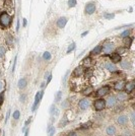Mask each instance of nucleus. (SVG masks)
Listing matches in <instances>:
<instances>
[{"label":"nucleus","mask_w":135,"mask_h":136,"mask_svg":"<svg viewBox=\"0 0 135 136\" xmlns=\"http://www.w3.org/2000/svg\"><path fill=\"white\" fill-rule=\"evenodd\" d=\"M26 85H27V79H26V78L19 79V81H18V87H19V88H24Z\"/></svg>","instance_id":"obj_18"},{"label":"nucleus","mask_w":135,"mask_h":136,"mask_svg":"<svg viewBox=\"0 0 135 136\" xmlns=\"http://www.w3.org/2000/svg\"><path fill=\"white\" fill-rule=\"evenodd\" d=\"M111 60H112V62L117 63V62H120V61H121V57H120L119 54L115 53V54H113V55L111 56Z\"/></svg>","instance_id":"obj_13"},{"label":"nucleus","mask_w":135,"mask_h":136,"mask_svg":"<svg viewBox=\"0 0 135 136\" xmlns=\"http://www.w3.org/2000/svg\"><path fill=\"white\" fill-rule=\"evenodd\" d=\"M91 91H92V87H88V88H86L85 91H83V94L85 95H89Z\"/></svg>","instance_id":"obj_30"},{"label":"nucleus","mask_w":135,"mask_h":136,"mask_svg":"<svg viewBox=\"0 0 135 136\" xmlns=\"http://www.w3.org/2000/svg\"><path fill=\"white\" fill-rule=\"evenodd\" d=\"M27 26V19H23V27Z\"/></svg>","instance_id":"obj_40"},{"label":"nucleus","mask_w":135,"mask_h":136,"mask_svg":"<svg viewBox=\"0 0 135 136\" xmlns=\"http://www.w3.org/2000/svg\"><path fill=\"white\" fill-rule=\"evenodd\" d=\"M105 53H107V54H109V53H111V52L114 51V49H115V46H114V44H112V43H107V44H105L104 45V47L102 48Z\"/></svg>","instance_id":"obj_5"},{"label":"nucleus","mask_w":135,"mask_h":136,"mask_svg":"<svg viewBox=\"0 0 135 136\" xmlns=\"http://www.w3.org/2000/svg\"><path fill=\"white\" fill-rule=\"evenodd\" d=\"M68 5H69L70 7L75 6V5H76V0H69V1H68Z\"/></svg>","instance_id":"obj_24"},{"label":"nucleus","mask_w":135,"mask_h":136,"mask_svg":"<svg viewBox=\"0 0 135 136\" xmlns=\"http://www.w3.org/2000/svg\"><path fill=\"white\" fill-rule=\"evenodd\" d=\"M117 102H118V101H117V98L114 97V96H111V97H109L108 100L106 101V106L109 107V108L114 107V106L117 104Z\"/></svg>","instance_id":"obj_4"},{"label":"nucleus","mask_w":135,"mask_h":136,"mask_svg":"<svg viewBox=\"0 0 135 136\" xmlns=\"http://www.w3.org/2000/svg\"><path fill=\"white\" fill-rule=\"evenodd\" d=\"M43 58L45 59V60H50L51 59V54L49 52H45L44 53V55H43Z\"/></svg>","instance_id":"obj_22"},{"label":"nucleus","mask_w":135,"mask_h":136,"mask_svg":"<svg viewBox=\"0 0 135 136\" xmlns=\"http://www.w3.org/2000/svg\"><path fill=\"white\" fill-rule=\"evenodd\" d=\"M101 51H102V46H97V47L91 51V54H92V55H97V54H99Z\"/></svg>","instance_id":"obj_20"},{"label":"nucleus","mask_w":135,"mask_h":136,"mask_svg":"<svg viewBox=\"0 0 135 136\" xmlns=\"http://www.w3.org/2000/svg\"><path fill=\"white\" fill-rule=\"evenodd\" d=\"M11 3H12L11 0H5L4 5H5L6 7H8V8H11V7H12V4H11Z\"/></svg>","instance_id":"obj_23"},{"label":"nucleus","mask_w":135,"mask_h":136,"mask_svg":"<svg viewBox=\"0 0 135 136\" xmlns=\"http://www.w3.org/2000/svg\"><path fill=\"white\" fill-rule=\"evenodd\" d=\"M74 48H75V44L74 43H72L69 47H68V50H67V53H70L71 51H73L74 50Z\"/></svg>","instance_id":"obj_26"},{"label":"nucleus","mask_w":135,"mask_h":136,"mask_svg":"<svg viewBox=\"0 0 135 136\" xmlns=\"http://www.w3.org/2000/svg\"><path fill=\"white\" fill-rule=\"evenodd\" d=\"M1 88H2V83L0 82V90H1Z\"/></svg>","instance_id":"obj_43"},{"label":"nucleus","mask_w":135,"mask_h":136,"mask_svg":"<svg viewBox=\"0 0 135 136\" xmlns=\"http://www.w3.org/2000/svg\"><path fill=\"white\" fill-rule=\"evenodd\" d=\"M78 106H79V108H80V109L85 110V109H87V108H88V106H89V101H88V100H86V99H85V100H81V101L79 102V104H78Z\"/></svg>","instance_id":"obj_11"},{"label":"nucleus","mask_w":135,"mask_h":136,"mask_svg":"<svg viewBox=\"0 0 135 136\" xmlns=\"http://www.w3.org/2000/svg\"><path fill=\"white\" fill-rule=\"evenodd\" d=\"M9 116H10V110L7 111V114H6V117H5V123H7V121L9 119Z\"/></svg>","instance_id":"obj_33"},{"label":"nucleus","mask_w":135,"mask_h":136,"mask_svg":"<svg viewBox=\"0 0 135 136\" xmlns=\"http://www.w3.org/2000/svg\"><path fill=\"white\" fill-rule=\"evenodd\" d=\"M128 36H129V31H125L123 34L121 35L122 38H128Z\"/></svg>","instance_id":"obj_32"},{"label":"nucleus","mask_w":135,"mask_h":136,"mask_svg":"<svg viewBox=\"0 0 135 136\" xmlns=\"http://www.w3.org/2000/svg\"><path fill=\"white\" fill-rule=\"evenodd\" d=\"M20 100H21V102H24L23 100H24V96H22V97H20Z\"/></svg>","instance_id":"obj_41"},{"label":"nucleus","mask_w":135,"mask_h":136,"mask_svg":"<svg viewBox=\"0 0 135 136\" xmlns=\"http://www.w3.org/2000/svg\"><path fill=\"white\" fill-rule=\"evenodd\" d=\"M3 101H4V91H2V92L0 94V107L2 106Z\"/></svg>","instance_id":"obj_28"},{"label":"nucleus","mask_w":135,"mask_h":136,"mask_svg":"<svg viewBox=\"0 0 135 136\" xmlns=\"http://www.w3.org/2000/svg\"><path fill=\"white\" fill-rule=\"evenodd\" d=\"M66 23H67L66 17H60V18L58 19V21H57V26H58L60 29H63V28L66 26Z\"/></svg>","instance_id":"obj_9"},{"label":"nucleus","mask_w":135,"mask_h":136,"mask_svg":"<svg viewBox=\"0 0 135 136\" xmlns=\"http://www.w3.org/2000/svg\"><path fill=\"white\" fill-rule=\"evenodd\" d=\"M29 133H30V129H27V131H26V135L24 136H28L29 135Z\"/></svg>","instance_id":"obj_38"},{"label":"nucleus","mask_w":135,"mask_h":136,"mask_svg":"<svg viewBox=\"0 0 135 136\" xmlns=\"http://www.w3.org/2000/svg\"><path fill=\"white\" fill-rule=\"evenodd\" d=\"M7 43H8L9 45L12 43V42H11V37H8V39H7Z\"/></svg>","instance_id":"obj_36"},{"label":"nucleus","mask_w":135,"mask_h":136,"mask_svg":"<svg viewBox=\"0 0 135 136\" xmlns=\"http://www.w3.org/2000/svg\"><path fill=\"white\" fill-rule=\"evenodd\" d=\"M15 64H16V57L14 58V63H13V68H12V72H14V68H15Z\"/></svg>","instance_id":"obj_35"},{"label":"nucleus","mask_w":135,"mask_h":136,"mask_svg":"<svg viewBox=\"0 0 135 136\" xmlns=\"http://www.w3.org/2000/svg\"><path fill=\"white\" fill-rule=\"evenodd\" d=\"M61 97H62V91H58V94H57V96H56V102H59L60 100H61Z\"/></svg>","instance_id":"obj_27"},{"label":"nucleus","mask_w":135,"mask_h":136,"mask_svg":"<svg viewBox=\"0 0 135 136\" xmlns=\"http://www.w3.org/2000/svg\"><path fill=\"white\" fill-rule=\"evenodd\" d=\"M109 92H110V86L106 85V86H103L102 88H100V89L97 91L96 97H98V98H102V97H104V96L108 95Z\"/></svg>","instance_id":"obj_3"},{"label":"nucleus","mask_w":135,"mask_h":136,"mask_svg":"<svg viewBox=\"0 0 135 136\" xmlns=\"http://www.w3.org/2000/svg\"><path fill=\"white\" fill-rule=\"evenodd\" d=\"M117 123L121 126H125L128 123V117L125 115H121L117 118Z\"/></svg>","instance_id":"obj_8"},{"label":"nucleus","mask_w":135,"mask_h":136,"mask_svg":"<svg viewBox=\"0 0 135 136\" xmlns=\"http://www.w3.org/2000/svg\"><path fill=\"white\" fill-rule=\"evenodd\" d=\"M95 10H96V5H95V3L90 2V3L86 4V6H85V12H86L87 14H92V13L95 12Z\"/></svg>","instance_id":"obj_6"},{"label":"nucleus","mask_w":135,"mask_h":136,"mask_svg":"<svg viewBox=\"0 0 135 136\" xmlns=\"http://www.w3.org/2000/svg\"><path fill=\"white\" fill-rule=\"evenodd\" d=\"M124 136H131V135H130V133H129V132H125Z\"/></svg>","instance_id":"obj_39"},{"label":"nucleus","mask_w":135,"mask_h":136,"mask_svg":"<svg viewBox=\"0 0 135 136\" xmlns=\"http://www.w3.org/2000/svg\"><path fill=\"white\" fill-rule=\"evenodd\" d=\"M83 73V68L82 67H76L74 72H73V76H79Z\"/></svg>","instance_id":"obj_14"},{"label":"nucleus","mask_w":135,"mask_h":136,"mask_svg":"<svg viewBox=\"0 0 135 136\" xmlns=\"http://www.w3.org/2000/svg\"><path fill=\"white\" fill-rule=\"evenodd\" d=\"M106 133L108 134V135H114L115 133H116V128H115V126H109V127H107V129H106Z\"/></svg>","instance_id":"obj_12"},{"label":"nucleus","mask_w":135,"mask_h":136,"mask_svg":"<svg viewBox=\"0 0 135 136\" xmlns=\"http://www.w3.org/2000/svg\"><path fill=\"white\" fill-rule=\"evenodd\" d=\"M106 68L108 69V70H110V71H112V72H114V71H116V66L113 64V63H106Z\"/></svg>","instance_id":"obj_17"},{"label":"nucleus","mask_w":135,"mask_h":136,"mask_svg":"<svg viewBox=\"0 0 135 136\" xmlns=\"http://www.w3.org/2000/svg\"><path fill=\"white\" fill-rule=\"evenodd\" d=\"M51 78H52V75H49V77H48V81H47V82H49V81H50Z\"/></svg>","instance_id":"obj_42"},{"label":"nucleus","mask_w":135,"mask_h":136,"mask_svg":"<svg viewBox=\"0 0 135 136\" xmlns=\"http://www.w3.org/2000/svg\"><path fill=\"white\" fill-rule=\"evenodd\" d=\"M105 107H106V101L103 100V99H98V100H96L95 103H94V108L98 112L99 111H103L105 109Z\"/></svg>","instance_id":"obj_2"},{"label":"nucleus","mask_w":135,"mask_h":136,"mask_svg":"<svg viewBox=\"0 0 135 136\" xmlns=\"http://www.w3.org/2000/svg\"><path fill=\"white\" fill-rule=\"evenodd\" d=\"M121 66H122V68L129 69V68L131 67V64H130L129 62H127V61H122V62H121Z\"/></svg>","instance_id":"obj_19"},{"label":"nucleus","mask_w":135,"mask_h":136,"mask_svg":"<svg viewBox=\"0 0 135 136\" xmlns=\"http://www.w3.org/2000/svg\"><path fill=\"white\" fill-rule=\"evenodd\" d=\"M48 133H49V136H53L54 133H55V128L54 127H51L50 129L48 130Z\"/></svg>","instance_id":"obj_29"},{"label":"nucleus","mask_w":135,"mask_h":136,"mask_svg":"<svg viewBox=\"0 0 135 136\" xmlns=\"http://www.w3.org/2000/svg\"><path fill=\"white\" fill-rule=\"evenodd\" d=\"M124 86H125V82L124 81H118L115 84V89L116 90H122L124 88Z\"/></svg>","instance_id":"obj_15"},{"label":"nucleus","mask_w":135,"mask_h":136,"mask_svg":"<svg viewBox=\"0 0 135 136\" xmlns=\"http://www.w3.org/2000/svg\"><path fill=\"white\" fill-rule=\"evenodd\" d=\"M127 98H128L127 94H123V92H119L117 96V100L119 101H125V100H127Z\"/></svg>","instance_id":"obj_16"},{"label":"nucleus","mask_w":135,"mask_h":136,"mask_svg":"<svg viewBox=\"0 0 135 136\" xmlns=\"http://www.w3.org/2000/svg\"><path fill=\"white\" fill-rule=\"evenodd\" d=\"M105 17H107V18H113L114 14H105Z\"/></svg>","instance_id":"obj_34"},{"label":"nucleus","mask_w":135,"mask_h":136,"mask_svg":"<svg viewBox=\"0 0 135 136\" xmlns=\"http://www.w3.org/2000/svg\"><path fill=\"white\" fill-rule=\"evenodd\" d=\"M67 123H68V120L66 118H63V120H61L60 123H59V127H64V126H66Z\"/></svg>","instance_id":"obj_21"},{"label":"nucleus","mask_w":135,"mask_h":136,"mask_svg":"<svg viewBox=\"0 0 135 136\" xmlns=\"http://www.w3.org/2000/svg\"><path fill=\"white\" fill-rule=\"evenodd\" d=\"M134 86H135L134 81H130V82H128L127 84L125 85L126 92H127V94H130V92H132V91H133V89H134Z\"/></svg>","instance_id":"obj_10"},{"label":"nucleus","mask_w":135,"mask_h":136,"mask_svg":"<svg viewBox=\"0 0 135 136\" xmlns=\"http://www.w3.org/2000/svg\"><path fill=\"white\" fill-rule=\"evenodd\" d=\"M43 91H39L37 95H36V98H35V104L34 106H33V111H36V109H37V106L39 105V103H40V101L42 100V97H43Z\"/></svg>","instance_id":"obj_7"},{"label":"nucleus","mask_w":135,"mask_h":136,"mask_svg":"<svg viewBox=\"0 0 135 136\" xmlns=\"http://www.w3.org/2000/svg\"><path fill=\"white\" fill-rule=\"evenodd\" d=\"M12 22V17L10 16L7 12H2L0 14V26L3 28V29H7L10 27Z\"/></svg>","instance_id":"obj_1"},{"label":"nucleus","mask_w":135,"mask_h":136,"mask_svg":"<svg viewBox=\"0 0 135 136\" xmlns=\"http://www.w3.org/2000/svg\"><path fill=\"white\" fill-rule=\"evenodd\" d=\"M4 54H5V49L3 47H0V57H4Z\"/></svg>","instance_id":"obj_31"},{"label":"nucleus","mask_w":135,"mask_h":136,"mask_svg":"<svg viewBox=\"0 0 135 136\" xmlns=\"http://www.w3.org/2000/svg\"><path fill=\"white\" fill-rule=\"evenodd\" d=\"M68 136H77V134H76V133H74V132H70V133L68 134Z\"/></svg>","instance_id":"obj_37"},{"label":"nucleus","mask_w":135,"mask_h":136,"mask_svg":"<svg viewBox=\"0 0 135 136\" xmlns=\"http://www.w3.org/2000/svg\"><path fill=\"white\" fill-rule=\"evenodd\" d=\"M19 115H20L19 111H14V113H13V119L18 120V118H19Z\"/></svg>","instance_id":"obj_25"}]
</instances>
